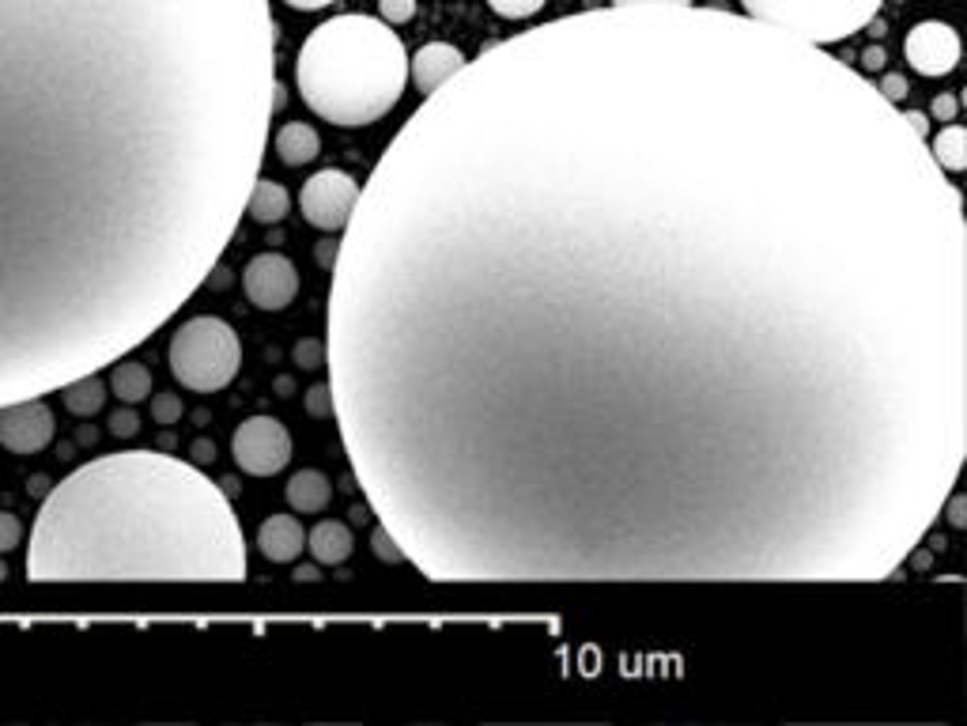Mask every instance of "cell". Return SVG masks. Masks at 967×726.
Wrapping results in <instances>:
<instances>
[{
	"instance_id": "1",
	"label": "cell",
	"mask_w": 967,
	"mask_h": 726,
	"mask_svg": "<svg viewBox=\"0 0 967 726\" xmlns=\"http://www.w3.org/2000/svg\"><path fill=\"white\" fill-rule=\"evenodd\" d=\"M325 367L431 583H877L967 458L964 193L824 46L571 12L386 144Z\"/></svg>"
},
{
	"instance_id": "2",
	"label": "cell",
	"mask_w": 967,
	"mask_h": 726,
	"mask_svg": "<svg viewBox=\"0 0 967 726\" xmlns=\"http://www.w3.org/2000/svg\"><path fill=\"white\" fill-rule=\"evenodd\" d=\"M269 0H0V405L201 288L269 148Z\"/></svg>"
},
{
	"instance_id": "3",
	"label": "cell",
	"mask_w": 967,
	"mask_h": 726,
	"mask_svg": "<svg viewBox=\"0 0 967 726\" xmlns=\"http://www.w3.org/2000/svg\"><path fill=\"white\" fill-rule=\"evenodd\" d=\"M246 568L227 492L159 450L72 469L42 500L27 545L31 583H238Z\"/></svg>"
},
{
	"instance_id": "4",
	"label": "cell",
	"mask_w": 967,
	"mask_h": 726,
	"mask_svg": "<svg viewBox=\"0 0 967 726\" xmlns=\"http://www.w3.org/2000/svg\"><path fill=\"white\" fill-rule=\"evenodd\" d=\"M295 87L322 121L359 129L386 118L408 87V50L386 19L348 12L306 35Z\"/></svg>"
},
{
	"instance_id": "5",
	"label": "cell",
	"mask_w": 967,
	"mask_h": 726,
	"mask_svg": "<svg viewBox=\"0 0 967 726\" xmlns=\"http://www.w3.org/2000/svg\"><path fill=\"white\" fill-rule=\"evenodd\" d=\"M170 375L193 394H216L231 386L242 363L238 333L216 314H197L182 322V329L170 337L167 348Z\"/></svg>"
},
{
	"instance_id": "6",
	"label": "cell",
	"mask_w": 967,
	"mask_h": 726,
	"mask_svg": "<svg viewBox=\"0 0 967 726\" xmlns=\"http://www.w3.org/2000/svg\"><path fill=\"white\" fill-rule=\"evenodd\" d=\"M881 4L884 0H741L745 16L813 46H835L866 31L881 16Z\"/></svg>"
},
{
	"instance_id": "7",
	"label": "cell",
	"mask_w": 967,
	"mask_h": 726,
	"mask_svg": "<svg viewBox=\"0 0 967 726\" xmlns=\"http://www.w3.org/2000/svg\"><path fill=\"white\" fill-rule=\"evenodd\" d=\"M231 458L250 477H276L291 462V435L276 416H250L231 435Z\"/></svg>"
},
{
	"instance_id": "8",
	"label": "cell",
	"mask_w": 967,
	"mask_h": 726,
	"mask_svg": "<svg viewBox=\"0 0 967 726\" xmlns=\"http://www.w3.org/2000/svg\"><path fill=\"white\" fill-rule=\"evenodd\" d=\"M359 201V182L348 171L325 167V171L310 174L299 190V208L303 220L318 231H344Z\"/></svg>"
},
{
	"instance_id": "9",
	"label": "cell",
	"mask_w": 967,
	"mask_h": 726,
	"mask_svg": "<svg viewBox=\"0 0 967 726\" xmlns=\"http://www.w3.org/2000/svg\"><path fill=\"white\" fill-rule=\"evenodd\" d=\"M242 288H246V299L257 311H284L299 295V269L284 254L265 250V254L250 258V265L242 269Z\"/></svg>"
},
{
	"instance_id": "10",
	"label": "cell",
	"mask_w": 967,
	"mask_h": 726,
	"mask_svg": "<svg viewBox=\"0 0 967 726\" xmlns=\"http://www.w3.org/2000/svg\"><path fill=\"white\" fill-rule=\"evenodd\" d=\"M903 57L918 76H949L960 65V35L941 19H922L903 38Z\"/></svg>"
},
{
	"instance_id": "11",
	"label": "cell",
	"mask_w": 967,
	"mask_h": 726,
	"mask_svg": "<svg viewBox=\"0 0 967 726\" xmlns=\"http://www.w3.org/2000/svg\"><path fill=\"white\" fill-rule=\"evenodd\" d=\"M57 420L42 398L0 405V447L12 454H38L53 443Z\"/></svg>"
},
{
	"instance_id": "12",
	"label": "cell",
	"mask_w": 967,
	"mask_h": 726,
	"mask_svg": "<svg viewBox=\"0 0 967 726\" xmlns=\"http://www.w3.org/2000/svg\"><path fill=\"white\" fill-rule=\"evenodd\" d=\"M465 53L450 42H424L420 50L408 57V80L420 87L424 95H431L435 87H442L454 72H461Z\"/></svg>"
},
{
	"instance_id": "13",
	"label": "cell",
	"mask_w": 967,
	"mask_h": 726,
	"mask_svg": "<svg viewBox=\"0 0 967 726\" xmlns=\"http://www.w3.org/2000/svg\"><path fill=\"white\" fill-rule=\"evenodd\" d=\"M257 549H261V556L272 560V564H291V560H299L306 549L303 522L295 519V515H272V519H265L261 522V530H257Z\"/></svg>"
},
{
	"instance_id": "14",
	"label": "cell",
	"mask_w": 967,
	"mask_h": 726,
	"mask_svg": "<svg viewBox=\"0 0 967 726\" xmlns=\"http://www.w3.org/2000/svg\"><path fill=\"white\" fill-rule=\"evenodd\" d=\"M272 148H276V156H280L284 167H306V163H314L318 152H322V137L306 121H288V125L276 129Z\"/></svg>"
},
{
	"instance_id": "15",
	"label": "cell",
	"mask_w": 967,
	"mask_h": 726,
	"mask_svg": "<svg viewBox=\"0 0 967 726\" xmlns=\"http://www.w3.org/2000/svg\"><path fill=\"white\" fill-rule=\"evenodd\" d=\"M284 496H288V507L295 515H322L329 500H333V484L318 469H299L288 481Z\"/></svg>"
},
{
	"instance_id": "16",
	"label": "cell",
	"mask_w": 967,
	"mask_h": 726,
	"mask_svg": "<svg viewBox=\"0 0 967 726\" xmlns=\"http://www.w3.org/2000/svg\"><path fill=\"white\" fill-rule=\"evenodd\" d=\"M291 212V193L276 182V178H261L257 174L254 186H250V197H246V216L254 224H284V216Z\"/></svg>"
},
{
	"instance_id": "17",
	"label": "cell",
	"mask_w": 967,
	"mask_h": 726,
	"mask_svg": "<svg viewBox=\"0 0 967 726\" xmlns=\"http://www.w3.org/2000/svg\"><path fill=\"white\" fill-rule=\"evenodd\" d=\"M352 530L344 526V522H337V519H325V522H318L310 534H306V549H310V556L318 560V564H344L348 556H352Z\"/></svg>"
},
{
	"instance_id": "18",
	"label": "cell",
	"mask_w": 967,
	"mask_h": 726,
	"mask_svg": "<svg viewBox=\"0 0 967 726\" xmlns=\"http://www.w3.org/2000/svg\"><path fill=\"white\" fill-rule=\"evenodd\" d=\"M110 390H114L125 405H140L144 398H152V371L136 360L110 363Z\"/></svg>"
},
{
	"instance_id": "19",
	"label": "cell",
	"mask_w": 967,
	"mask_h": 726,
	"mask_svg": "<svg viewBox=\"0 0 967 726\" xmlns=\"http://www.w3.org/2000/svg\"><path fill=\"white\" fill-rule=\"evenodd\" d=\"M930 144V156L937 159V167L945 174H964L967 171V129L964 125H945Z\"/></svg>"
},
{
	"instance_id": "20",
	"label": "cell",
	"mask_w": 967,
	"mask_h": 726,
	"mask_svg": "<svg viewBox=\"0 0 967 726\" xmlns=\"http://www.w3.org/2000/svg\"><path fill=\"white\" fill-rule=\"evenodd\" d=\"M61 394H65V409L72 416H95L106 405V382L99 375H80V379L65 382Z\"/></svg>"
},
{
	"instance_id": "21",
	"label": "cell",
	"mask_w": 967,
	"mask_h": 726,
	"mask_svg": "<svg viewBox=\"0 0 967 726\" xmlns=\"http://www.w3.org/2000/svg\"><path fill=\"white\" fill-rule=\"evenodd\" d=\"M303 405L314 420H333V390H329V382L310 386V390L303 394Z\"/></svg>"
},
{
	"instance_id": "22",
	"label": "cell",
	"mask_w": 967,
	"mask_h": 726,
	"mask_svg": "<svg viewBox=\"0 0 967 726\" xmlns=\"http://www.w3.org/2000/svg\"><path fill=\"white\" fill-rule=\"evenodd\" d=\"M544 4H548V0H488V8L503 19H529V16H537Z\"/></svg>"
},
{
	"instance_id": "23",
	"label": "cell",
	"mask_w": 967,
	"mask_h": 726,
	"mask_svg": "<svg viewBox=\"0 0 967 726\" xmlns=\"http://www.w3.org/2000/svg\"><path fill=\"white\" fill-rule=\"evenodd\" d=\"M182 413H186V405H182V398H178V394H155V398H152L155 424H178V420H182Z\"/></svg>"
},
{
	"instance_id": "24",
	"label": "cell",
	"mask_w": 967,
	"mask_h": 726,
	"mask_svg": "<svg viewBox=\"0 0 967 726\" xmlns=\"http://www.w3.org/2000/svg\"><path fill=\"white\" fill-rule=\"evenodd\" d=\"M371 549H374V556L382 560V564H401L405 560V553H401V545L393 541L390 537V530L378 522V530H374V537H371Z\"/></svg>"
},
{
	"instance_id": "25",
	"label": "cell",
	"mask_w": 967,
	"mask_h": 726,
	"mask_svg": "<svg viewBox=\"0 0 967 726\" xmlns=\"http://www.w3.org/2000/svg\"><path fill=\"white\" fill-rule=\"evenodd\" d=\"M378 12L390 27H401L408 19L416 16V0H378Z\"/></svg>"
},
{
	"instance_id": "26",
	"label": "cell",
	"mask_w": 967,
	"mask_h": 726,
	"mask_svg": "<svg viewBox=\"0 0 967 726\" xmlns=\"http://www.w3.org/2000/svg\"><path fill=\"white\" fill-rule=\"evenodd\" d=\"M295 363H299L303 371H318V367H325V341H299V345H295Z\"/></svg>"
},
{
	"instance_id": "27",
	"label": "cell",
	"mask_w": 967,
	"mask_h": 726,
	"mask_svg": "<svg viewBox=\"0 0 967 726\" xmlns=\"http://www.w3.org/2000/svg\"><path fill=\"white\" fill-rule=\"evenodd\" d=\"M23 545V522L8 511H0V553H12Z\"/></svg>"
},
{
	"instance_id": "28",
	"label": "cell",
	"mask_w": 967,
	"mask_h": 726,
	"mask_svg": "<svg viewBox=\"0 0 967 726\" xmlns=\"http://www.w3.org/2000/svg\"><path fill=\"white\" fill-rule=\"evenodd\" d=\"M877 91H881L888 103L896 106V103H903V99L911 95V84H907V76H900V72H884L881 84H877Z\"/></svg>"
},
{
	"instance_id": "29",
	"label": "cell",
	"mask_w": 967,
	"mask_h": 726,
	"mask_svg": "<svg viewBox=\"0 0 967 726\" xmlns=\"http://www.w3.org/2000/svg\"><path fill=\"white\" fill-rule=\"evenodd\" d=\"M941 515L949 519L952 530H964V526H967V500L956 492V488H952L949 496H945V503H941Z\"/></svg>"
},
{
	"instance_id": "30",
	"label": "cell",
	"mask_w": 967,
	"mask_h": 726,
	"mask_svg": "<svg viewBox=\"0 0 967 726\" xmlns=\"http://www.w3.org/2000/svg\"><path fill=\"white\" fill-rule=\"evenodd\" d=\"M956 114H960V99L949 95V91H941L934 103H930V118L934 121H956Z\"/></svg>"
},
{
	"instance_id": "31",
	"label": "cell",
	"mask_w": 967,
	"mask_h": 726,
	"mask_svg": "<svg viewBox=\"0 0 967 726\" xmlns=\"http://www.w3.org/2000/svg\"><path fill=\"white\" fill-rule=\"evenodd\" d=\"M140 432V420H136L133 409H118V413L110 416V435H118V439H129V435Z\"/></svg>"
},
{
	"instance_id": "32",
	"label": "cell",
	"mask_w": 967,
	"mask_h": 726,
	"mask_svg": "<svg viewBox=\"0 0 967 726\" xmlns=\"http://www.w3.org/2000/svg\"><path fill=\"white\" fill-rule=\"evenodd\" d=\"M862 65H866V72H881L884 65H888V53H884V46H877V42H873V46H866V50H862Z\"/></svg>"
},
{
	"instance_id": "33",
	"label": "cell",
	"mask_w": 967,
	"mask_h": 726,
	"mask_svg": "<svg viewBox=\"0 0 967 726\" xmlns=\"http://www.w3.org/2000/svg\"><path fill=\"white\" fill-rule=\"evenodd\" d=\"M903 118H907V125L915 129L922 140H930V114H922V110H903Z\"/></svg>"
},
{
	"instance_id": "34",
	"label": "cell",
	"mask_w": 967,
	"mask_h": 726,
	"mask_svg": "<svg viewBox=\"0 0 967 726\" xmlns=\"http://www.w3.org/2000/svg\"><path fill=\"white\" fill-rule=\"evenodd\" d=\"M337 250H340V246H337V242H333V239L322 242V246H318V261H322V265H325V269H329V273H333V265H337Z\"/></svg>"
},
{
	"instance_id": "35",
	"label": "cell",
	"mask_w": 967,
	"mask_h": 726,
	"mask_svg": "<svg viewBox=\"0 0 967 726\" xmlns=\"http://www.w3.org/2000/svg\"><path fill=\"white\" fill-rule=\"evenodd\" d=\"M288 8H295V12H322V8H329L333 0H284Z\"/></svg>"
},
{
	"instance_id": "36",
	"label": "cell",
	"mask_w": 967,
	"mask_h": 726,
	"mask_svg": "<svg viewBox=\"0 0 967 726\" xmlns=\"http://www.w3.org/2000/svg\"><path fill=\"white\" fill-rule=\"evenodd\" d=\"M284 106H288V87L276 80V84H272V114H276V110H284Z\"/></svg>"
},
{
	"instance_id": "37",
	"label": "cell",
	"mask_w": 967,
	"mask_h": 726,
	"mask_svg": "<svg viewBox=\"0 0 967 726\" xmlns=\"http://www.w3.org/2000/svg\"><path fill=\"white\" fill-rule=\"evenodd\" d=\"M612 4L628 8V4H696V0H612Z\"/></svg>"
},
{
	"instance_id": "38",
	"label": "cell",
	"mask_w": 967,
	"mask_h": 726,
	"mask_svg": "<svg viewBox=\"0 0 967 726\" xmlns=\"http://www.w3.org/2000/svg\"><path fill=\"white\" fill-rule=\"evenodd\" d=\"M295 579H299V583H314V579H318V568H314V564H303V568L295 571Z\"/></svg>"
},
{
	"instance_id": "39",
	"label": "cell",
	"mask_w": 967,
	"mask_h": 726,
	"mask_svg": "<svg viewBox=\"0 0 967 726\" xmlns=\"http://www.w3.org/2000/svg\"><path fill=\"white\" fill-rule=\"evenodd\" d=\"M367 519H371V515H367L363 507H356V511H352V522H356V526H363V522H367Z\"/></svg>"
},
{
	"instance_id": "40",
	"label": "cell",
	"mask_w": 967,
	"mask_h": 726,
	"mask_svg": "<svg viewBox=\"0 0 967 726\" xmlns=\"http://www.w3.org/2000/svg\"><path fill=\"white\" fill-rule=\"evenodd\" d=\"M4 575H8V568H4V564H0V579H4Z\"/></svg>"
}]
</instances>
